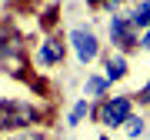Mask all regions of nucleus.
<instances>
[{
  "label": "nucleus",
  "mask_w": 150,
  "mask_h": 140,
  "mask_svg": "<svg viewBox=\"0 0 150 140\" xmlns=\"http://www.w3.org/2000/svg\"><path fill=\"white\" fill-rule=\"evenodd\" d=\"M60 57H64V43H57V40H47V43H43V47H40V54H37V60H40L43 67L57 64Z\"/></svg>",
  "instance_id": "4"
},
{
  "label": "nucleus",
  "mask_w": 150,
  "mask_h": 140,
  "mask_svg": "<svg viewBox=\"0 0 150 140\" xmlns=\"http://www.w3.org/2000/svg\"><path fill=\"white\" fill-rule=\"evenodd\" d=\"M110 40L117 43L120 50H130V47H137V37H134V23H130L127 17H113V20H110Z\"/></svg>",
  "instance_id": "3"
},
{
  "label": "nucleus",
  "mask_w": 150,
  "mask_h": 140,
  "mask_svg": "<svg viewBox=\"0 0 150 140\" xmlns=\"http://www.w3.org/2000/svg\"><path fill=\"white\" fill-rule=\"evenodd\" d=\"M110 4H117V0H110Z\"/></svg>",
  "instance_id": "13"
},
{
  "label": "nucleus",
  "mask_w": 150,
  "mask_h": 140,
  "mask_svg": "<svg viewBox=\"0 0 150 140\" xmlns=\"http://www.w3.org/2000/svg\"><path fill=\"white\" fill-rule=\"evenodd\" d=\"M140 47H144V50H150V27H147V33H144V37H140Z\"/></svg>",
  "instance_id": "10"
},
{
  "label": "nucleus",
  "mask_w": 150,
  "mask_h": 140,
  "mask_svg": "<svg viewBox=\"0 0 150 140\" xmlns=\"http://www.w3.org/2000/svg\"><path fill=\"white\" fill-rule=\"evenodd\" d=\"M144 100H150V83H147V87H144Z\"/></svg>",
  "instance_id": "11"
},
{
  "label": "nucleus",
  "mask_w": 150,
  "mask_h": 140,
  "mask_svg": "<svg viewBox=\"0 0 150 140\" xmlns=\"http://www.w3.org/2000/svg\"><path fill=\"white\" fill-rule=\"evenodd\" d=\"M130 23H134V30H137V27H150V0H144L140 7H134Z\"/></svg>",
  "instance_id": "6"
},
{
  "label": "nucleus",
  "mask_w": 150,
  "mask_h": 140,
  "mask_svg": "<svg viewBox=\"0 0 150 140\" xmlns=\"http://www.w3.org/2000/svg\"><path fill=\"white\" fill-rule=\"evenodd\" d=\"M127 117H130V97H113L103 103V110H100V120L107 127H120V124H127Z\"/></svg>",
  "instance_id": "2"
},
{
  "label": "nucleus",
  "mask_w": 150,
  "mask_h": 140,
  "mask_svg": "<svg viewBox=\"0 0 150 140\" xmlns=\"http://www.w3.org/2000/svg\"><path fill=\"white\" fill-rule=\"evenodd\" d=\"M100 140H110V137H100Z\"/></svg>",
  "instance_id": "12"
},
{
  "label": "nucleus",
  "mask_w": 150,
  "mask_h": 140,
  "mask_svg": "<svg viewBox=\"0 0 150 140\" xmlns=\"http://www.w3.org/2000/svg\"><path fill=\"white\" fill-rule=\"evenodd\" d=\"M107 77H90V80H87V93H90V97H100L103 90H107Z\"/></svg>",
  "instance_id": "7"
},
{
  "label": "nucleus",
  "mask_w": 150,
  "mask_h": 140,
  "mask_svg": "<svg viewBox=\"0 0 150 140\" xmlns=\"http://www.w3.org/2000/svg\"><path fill=\"white\" fill-rule=\"evenodd\" d=\"M87 110H90V107H87V100H80L74 110H70V120H67V124H70V127H77V124H80V120L87 117Z\"/></svg>",
  "instance_id": "8"
},
{
  "label": "nucleus",
  "mask_w": 150,
  "mask_h": 140,
  "mask_svg": "<svg viewBox=\"0 0 150 140\" xmlns=\"http://www.w3.org/2000/svg\"><path fill=\"white\" fill-rule=\"evenodd\" d=\"M127 124H130V127H127L130 137H140V134H144V127H147L144 120H137V117H127Z\"/></svg>",
  "instance_id": "9"
},
{
  "label": "nucleus",
  "mask_w": 150,
  "mask_h": 140,
  "mask_svg": "<svg viewBox=\"0 0 150 140\" xmlns=\"http://www.w3.org/2000/svg\"><path fill=\"white\" fill-rule=\"evenodd\" d=\"M123 74H127V60L123 54H113L107 60V80H123Z\"/></svg>",
  "instance_id": "5"
},
{
  "label": "nucleus",
  "mask_w": 150,
  "mask_h": 140,
  "mask_svg": "<svg viewBox=\"0 0 150 140\" xmlns=\"http://www.w3.org/2000/svg\"><path fill=\"white\" fill-rule=\"evenodd\" d=\"M70 43H74V54H77V60H80V64H90V60L97 57V37L90 30H83V27H74L70 30Z\"/></svg>",
  "instance_id": "1"
}]
</instances>
